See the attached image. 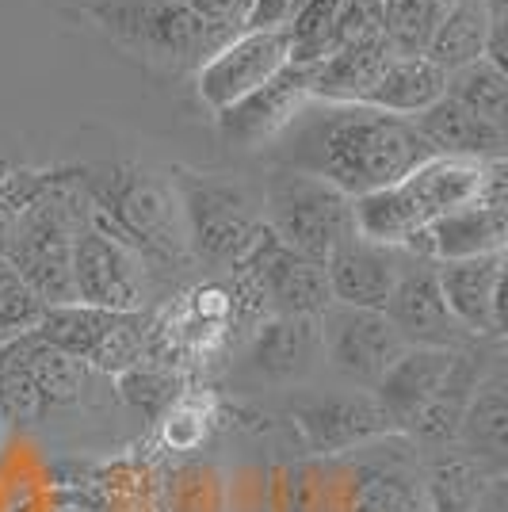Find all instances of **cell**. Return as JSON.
I'll use <instances>...</instances> for the list:
<instances>
[{
    "mask_svg": "<svg viewBox=\"0 0 508 512\" xmlns=\"http://www.w3.org/2000/svg\"><path fill=\"white\" fill-rule=\"evenodd\" d=\"M390 325L405 337V344H428V348H459L463 329L447 314L444 295H440V279L436 264L421 256L405 253L394 295L382 310Z\"/></svg>",
    "mask_w": 508,
    "mask_h": 512,
    "instance_id": "7c38bea8",
    "label": "cell"
},
{
    "mask_svg": "<svg viewBox=\"0 0 508 512\" xmlns=\"http://www.w3.org/2000/svg\"><path fill=\"white\" fill-rule=\"evenodd\" d=\"M279 169H295L333 184L348 199L402 184L436 153L413 119L386 115L367 104L310 100L276 138Z\"/></svg>",
    "mask_w": 508,
    "mask_h": 512,
    "instance_id": "6da1fadb",
    "label": "cell"
},
{
    "mask_svg": "<svg viewBox=\"0 0 508 512\" xmlns=\"http://www.w3.org/2000/svg\"><path fill=\"white\" fill-rule=\"evenodd\" d=\"M268 203V230L283 249L321 260L337 249L340 241L356 234L352 226V199L325 184L318 176L295 169H276L264 188Z\"/></svg>",
    "mask_w": 508,
    "mask_h": 512,
    "instance_id": "3957f363",
    "label": "cell"
},
{
    "mask_svg": "<svg viewBox=\"0 0 508 512\" xmlns=\"http://www.w3.org/2000/svg\"><path fill=\"white\" fill-rule=\"evenodd\" d=\"M218 421V402L203 390H184L165 413H161V440L172 451H195L211 436V425Z\"/></svg>",
    "mask_w": 508,
    "mask_h": 512,
    "instance_id": "1f68e13d",
    "label": "cell"
},
{
    "mask_svg": "<svg viewBox=\"0 0 508 512\" xmlns=\"http://www.w3.org/2000/svg\"><path fill=\"white\" fill-rule=\"evenodd\" d=\"M413 127L432 146L436 157H459V161H497L505 157V127H493L482 115H474L451 96H440L421 115H413Z\"/></svg>",
    "mask_w": 508,
    "mask_h": 512,
    "instance_id": "ac0fdd59",
    "label": "cell"
},
{
    "mask_svg": "<svg viewBox=\"0 0 508 512\" xmlns=\"http://www.w3.org/2000/svg\"><path fill=\"white\" fill-rule=\"evenodd\" d=\"M295 425L314 455H340L363 448L379 436H398V425L386 417L375 398H321L295 409Z\"/></svg>",
    "mask_w": 508,
    "mask_h": 512,
    "instance_id": "9a60e30c",
    "label": "cell"
},
{
    "mask_svg": "<svg viewBox=\"0 0 508 512\" xmlns=\"http://www.w3.org/2000/svg\"><path fill=\"white\" fill-rule=\"evenodd\" d=\"M88 16H96L107 35L130 50L176 65H203L214 50L230 43V35L191 16L180 0H104L88 4Z\"/></svg>",
    "mask_w": 508,
    "mask_h": 512,
    "instance_id": "277c9868",
    "label": "cell"
},
{
    "mask_svg": "<svg viewBox=\"0 0 508 512\" xmlns=\"http://www.w3.org/2000/svg\"><path fill=\"white\" fill-rule=\"evenodd\" d=\"M451 0H382V35L394 54H424Z\"/></svg>",
    "mask_w": 508,
    "mask_h": 512,
    "instance_id": "f1b7e54d",
    "label": "cell"
},
{
    "mask_svg": "<svg viewBox=\"0 0 508 512\" xmlns=\"http://www.w3.org/2000/svg\"><path fill=\"white\" fill-rule=\"evenodd\" d=\"M180 4L188 8L191 16H199L207 27H214V31H222V35L233 39V35H241L249 27L256 0H180Z\"/></svg>",
    "mask_w": 508,
    "mask_h": 512,
    "instance_id": "e575fe53",
    "label": "cell"
},
{
    "mask_svg": "<svg viewBox=\"0 0 508 512\" xmlns=\"http://www.w3.org/2000/svg\"><path fill=\"white\" fill-rule=\"evenodd\" d=\"M172 188H176L180 214H184L188 249L199 260L237 264L253 249L264 222L241 184L218 180V176H199V172H176Z\"/></svg>",
    "mask_w": 508,
    "mask_h": 512,
    "instance_id": "5b68a950",
    "label": "cell"
},
{
    "mask_svg": "<svg viewBox=\"0 0 508 512\" xmlns=\"http://www.w3.org/2000/svg\"><path fill=\"white\" fill-rule=\"evenodd\" d=\"M321 356V329L318 318L302 314H272L256 325L245 363L249 371L268 383H291L302 379Z\"/></svg>",
    "mask_w": 508,
    "mask_h": 512,
    "instance_id": "e0dca14e",
    "label": "cell"
},
{
    "mask_svg": "<svg viewBox=\"0 0 508 512\" xmlns=\"http://www.w3.org/2000/svg\"><path fill=\"white\" fill-rule=\"evenodd\" d=\"M402 249L375 245L363 237L340 241L333 253L325 256V276L337 306H356V310H386L394 295V283L402 272Z\"/></svg>",
    "mask_w": 508,
    "mask_h": 512,
    "instance_id": "4fadbf2b",
    "label": "cell"
},
{
    "mask_svg": "<svg viewBox=\"0 0 508 512\" xmlns=\"http://www.w3.org/2000/svg\"><path fill=\"white\" fill-rule=\"evenodd\" d=\"M382 0H340L333 23V54L348 46L382 43Z\"/></svg>",
    "mask_w": 508,
    "mask_h": 512,
    "instance_id": "836d02e7",
    "label": "cell"
},
{
    "mask_svg": "<svg viewBox=\"0 0 508 512\" xmlns=\"http://www.w3.org/2000/svg\"><path fill=\"white\" fill-rule=\"evenodd\" d=\"M390 58H394V50L382 39V43L348 46V50L329 54L325 62L306 65V69H310V100H325V104H363Z\"/></svg>",
    "mask_w": 508,
    "mask_h": 512,
    "instance_id": "44dd1931",
    "label": "cell"
},
{
    "mask_svg": "<svg viewBox=\"0 0 508 512\" xmlns=\"http://www.w3.org/2000/svg\"><path fill=\"white\" fill-rule=\"evenodd\" d=\"M54 188L23 211L4 256L16 264V272L27 279V287L46 306H69V302H77L69 256H73V237H77L81 226H73L69 207H65V199Z\"/></svg>",
    "mask_w": 508,
    "mask_h": 512,
    "instance_id": "8992f818",
    "label": "cell"
},
{
    "mask_svg": "<svg viewBox=\"0 0 508 512\" xmlns=\"http://www.w3.org/2000/svg\"><path fill=\"white\" fill-rule=\"evenodd\" d=\"M447 96L470 107L474 115H482L493 127L508 123V73L489 58H478V62L447 73Z\"/></svg>",
    "mask_w": 508,
    "mask_h": 512,
    "instance_id": "83f0119b",
    "label": "cell"
},
{
    "mask_svg": "<svg viewBox=\"0 0 508 512\" xmlns=\"http://www.w3.org/2000/svg\"><path fill=\"white\" fill-rule=\"evenodd\" d=\"M12 348L20 352V360L27 363L31 379L39 386V394L46 398V406H77L88 394V383H92V367L77 356H69L54 344H43L35 333H23V337H12Z\"/></svg>",
    "mask_w": 508,
    "mask_h": 512,
    "instance_id": "cb8c5ba5",
    "label": "cell"
},
{
    "mask_svg": "<svg viewBox=\"0 0 508 512\" xmlns=\"http://www.w3.org/2000/svg\"><path fill=\"white\" fill-rule=\"evenodd\" d=\"M318 329L321 356L333 363L344 379L371 386V390L409 348L382 310H356V306H337L333 302L318 318Z\"/></svg>",
    "mask_w": 508,
    "mask_h": 512,
    "instance_id": "52a82bcc",
    "label": "cell"
},
{
    "mask_svg": "<svg viewBox=\"0 0 508 512\" xmlns=\"http://www.w3.org/2000/svg\"><path fill=\"white\" fill-rule=\"evenodd\" d=\"M287 62H291L287 27L241 31L199 65V81H195L199 100L218 115V111H226L237 100H245L260 85H268Z\"/></svg>",
    "mask_w": 508,
    "mask_h": 512,
    "instance_id": "ba28073f",
    "label": "cell"
},
{
    "mask_svg": "<svg viewBox=\"0 0 508 512\" xmlns=\"http://www.w3.org/2000/svg\"><path fill=\"white\" fill-rule=\"evenodd\" d=\"M444 92L447 73L440 65H432L424 54H394L363 104L375 107V111H386V115L413 119V115H421L424 107L436 104Z\"/></svg>",
    "mask_w": 508,
    "mask_h": 512,
    "instance_id": "ffe728a7",
    "label": "cell"
},
{
    "mask_svg": "<svg viewBox=\"0 0 508 512\" xmlns=\"http://www.w3.org/2000/svg\"><path fill=\"white\" fill-rule=\"evenodd\" d=\"M455 444H463L466 455L501 470L508 451V386L501 371H489L482 375V383L474 386L463 417H459Z\"/></svg>",
    "mask_w": 508,
    "mask_h": 512,
    "instance_id": "7402d4cb",
    "label": "cell"
},
{
    "mask_svg": "<svg viewBox=\"0 0 508 512\" xmlns=\"http://www.w3.org/2000/svg\"><path fill=\"white\" fill-rule=\"evenodd\" d=\"M474 512H508V490H505V474H497L489 482V490L482 493V501L474 505Z\"/></svg>",
    "mask_w": 508,
    "mask_h": 512,
    "instance_id": "d590c367",
    "label": "cell"
},
{
    "mask_svg": "<svg viewBox=\"0 0 508 512\" xmlns=\"http://www.w3.org/2000/svg\"><path fill=\"white\" fill-rule=\"evenodd\" d=\"M46 413H50V406L39 394L27 363L20 360V352L12 344H4L0 348V428L23 432V428L43 425Z\"/></svg>",
    "mask_w": 508,
    "mask_h": 512,
    "instance_id": "f546056e",
    "label": "cell"
},
{
    "mask_svg": "<svg viewBox=\"0 0 508 512\" xmlns=\"http://www.w3.org/2000/svg\"><path fill=\"white\" fill-rule=\"evenodd\" d=\"M46 314V302L27 287V279L16 272L8 256H0V333L23 337L31 333Z\"/></svg>",
    "mask_w": 508,
    "mask_h": 512,
    "instance_id": "d6a6232c",
    "label": "cell"
},
{
    "mask_svg": "<svg viewBox=\"0 0 508 512\" xmlns=\"http://www.w3.org/2000/svg\"><path fill=\"white\" fill-rule=\"evenodd\" d=\"M486 367L474 352H455L451 363V375L440 386V394L417 413V421L409 425L413 436H421L428 444H455V432H459V417H463L466 402L474 394V386L482 383Z\"/></svg>",
    "mask_w": 508,
    "mask_h": 512,
    "instance_id": "484cf974",
    "label": "cell"
},
{
    "mask_svg": "<svg viewBox=\"0 0 508 512\" xmlns=\"http://www.w3.org/2000/svg\"><path fill=\"white\" fill-rule=\"evenodd\" d=\"M340 512H428L424 482L409 470L371 463L360 474H352Z\"/></svg>",
    "mask_w": 508,
    "mask_h": 512,
    "instance_id": "4316f807",
    "label": "cell"
},
{
    "mask_svg": "<svg viewBox=\"0 0 508 512\" xmlns=\"http://www.w3.org/2000/svg\"><path fill=\"white\" fill-rule=\"evenodd\" d=\"M440 295L447 314L466 337H501V291H505V253L474 256V260H447L436 264Z\"/></svg>",
    "mask_w": 508,
    "mask_h": 512,
    "instance_id": "8fae6325",
    "label": "cell"
},
{
    "mask_svg": "<svg viewBox=\"0 0 508 512\" xmlns=\"http://www.w3.org/2000/svg\"><path fill=\"white\" fill-rule=\"evenodd\" d=\"M508 245V211L505 207H482L470 203L459 211L440 214L428 222L421 234H413L402 245V253L447 264V260H474V256L505 253Z\"/></svg>",
    "mask_w": 508,
    "mask_h": 512,
    "instance_id": "5bb4252c",
    "label": "cell"
},
{
    "mask_svg": "<svg viewBox=\"0 0 508 512\" xmlns=\"http://www.w3.org/2000/svg\"><path fill=\"white\" fill-rule=\"evenodd\" d=\"M459 348H428V344H409L402 356L394 360V367L386 371L375 386V402L386 409V417L398 425V432H409V425L417 421L440 386L451 375V363H455Z\"/></svg>",
    "mask_w": 508,
    "mask_h": 512,
    "instance_id": "2e32d148",
    "label": "cell"
},
{
    "mask_svg": "<svg viewBox=\"0 0 508 512\" xmlns=\"http://www.w3.org/2000/svg\"><path fill=\"white\" fill-rule=\"evenodd\" d=\"M69 272H73V295L81 306L111 310V314H142L146 287H142L138 256L115 237L100 234L96 226L77 230Z\"/></svg>",
    "mask_w": 508,
    "mask_h": 512,
    "instance_id": "9c48e42d",
    "label": "cell"
},
{
    "mask_svg": "<svg viewBox=\"0 0 508 512\" xmlns=\"http://www.w3.org/2000/svg\"><path fill=\"white\" fill-rule=\"evenodd\" d=\"M482 184H486V161H459V157H432L402 180L405 195L413 199L424 226L447 211L478 203Z\"/></svg>",
    "mask_w": 508,
    "mask_h": 512,
    "instance_id": "d6986e66",
    "label": "cell"
},
{
    "mask_svg": "<svg viewBox=\"0 0 508 512\" xmlns=\"http://www.w3.org/2000/svg\"><path fill=\"white\" fill-rule=\"evenodd\" d=\"M88 203H92V226L127 245L138 260L142 256L176 260L188 249L176 188L161 176L134 169L107 172L104 180L88 188Z\"/></svg>",
    "mask_w": 508,
    "mask_h": 512,
    "instance_id": "7a4b0ae2",
    "label": "cell"
},
{
    "mask_svg": "<svg viewBox=\"0 0 508 512\" xmlns=\"http://www.w3.org/2000/svg\"><path fill=\"white\" fill-rule=\"evenodd\" d=\"M306 104H310V69L287 62L268 85H260L245 100L218 111L214 119H218V134L230 146L260 150V146L276 142Z\"/></svg>",
    "mask_w": 508,
    "mask_h": 512,
    "instance_id": "30bf717a",
    "label": "cell"
},
{
    "mask_svg": "<svg viewBox=\"0 0 508 512\" xmlns=\"http://www.w3.org/2000/svg\"><path fill=\"white\" fill-rule=\"evenodd\" d=\"M501 470L466 455V451H451L432 459L424 470V505L428 512H474V505L482 501V493L489 490V482Z\"/></svg>",
    "mask_w": 508,
    "mask_h": 512,
    "instance_id": "603a6c76",
    "label": "cell"
},
{
    "mask_svg": "<svg viewBox=\"0 0 508 512\" xmlns=\"http://www.w3.org/2000/svg\"><path fill=\"white\" fill-rule=\"evenodd\" d=\"M119 383V398L127 402L134 413H142L146 421H161V413L184 394V379L165 367V363H134L123 375H115Z\"/></svg>",
    "mask_w": 508,
    "mask_h": 512,
    "instance_id": "4dcf8cb0",
    "label": "cell"
},
{
    "mask_svg": "<svg viewBox=\"0 0 508 512\" xmlns=\"http://www.w3.org/2000/svg\"><path fill=\"white\" fill-rule=\"evenodd\" d=\"M486 43H489L486 0H451V8L444 12V20L436 27L432 43L424 50V58L432 65H440L444 73H455L463 65L486 58Z\"/></svg>",
    "mask_w": 508,
    "mask_h": 512,
    "instance_id": "d4e9b609",
    "label": "cell"
}]
</instances>
